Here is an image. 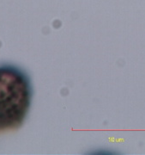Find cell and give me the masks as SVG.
<instances>
[{
	"label": "cell",
	"mask_w": 145,
	"mask_h": 155,
	"mask_svg": "<svg viewBox=\"0 0 145 155\" xmlns=\"http://www.w3.org/2000/svg\"><path fill=\"white\" fill-rule=\"evenodd\" d=\"M33 97L28 74L11 64L0 65V131L19 127L25 121Z\"/></svg>",
	"instance_id": "6da1fadb"
}]
</instances>
